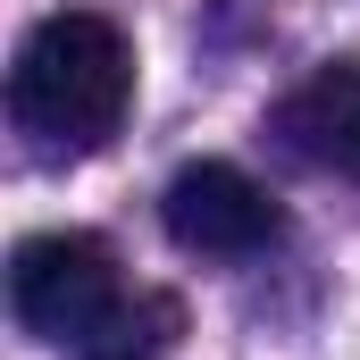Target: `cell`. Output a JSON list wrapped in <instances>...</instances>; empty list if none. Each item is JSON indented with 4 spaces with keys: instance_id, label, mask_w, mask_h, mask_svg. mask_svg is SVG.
<instances>
[{
    "instance_id": "6da1fadb",
    "label": "cell",
    "mask_w": 360,
    "mask_h": 360,
    "mask_svg": "<svg viewBox=\"0 0 360 360\" xmlns=\"http://www.w3.org/2000/svg\"><path fill=\"white\" fill-rule=\"evenodd\" d=\"M134 101V42L101 8H59L17 42L8 68V109L51 160H84L126 126Z\"/></svg>"
},
{
    "instance_id": "7a4b0ae2",
    "label": "cell",
    "mask_w": 360,
    "mask_h": 360,
    "mask_svg": "<svg viewBox=\"0 0 360 360\" xmlns=\"http://www.w3.org/2000/svg\"><path fill=\"white\" fill-rule=\"evenodd\" d=\"M8 310L34 344H92L117 310H126V285H117V252L84 235V226H51V235H25L8 252Z\"/></svg>"
},
{
    "instance_id": "3957f363",
    "label": "cell",
    "mask_w": 360,
    "mask_h": 360,
    "mask_svg": "<svg viewBox=\"0 0 360 360\" xmlns=\"http://www.w3.org/2000/svg\"><path fill=\"white\" fill-rule=\"evenodd\" d=\"M160 226L193 260H252V252H269L285 235V210L269 201V184H252L235 160H193L160 193Z\"/></svg>"
},
{
    "instance_id": "277c9868",
    "label": "cell",
    "mask_w": 360,
    "mask_h": 360,
    "mask_svg": "<svg viewBox=\"0 0 360 360\" xmlns=\"http://www.w3.org/2000/svg\"><path fill=\"white\" fill-rule=\"evenodd\" d=\"M269 134L293 151V160H310V168H327V176H352L360 184V59L310 68L302 84L276 101Z\"/></svg>"
},
{
    "instance_id": "5b68a950",
    "label": "cell",
    "mask_w": 360,
    "mask_h": 360,
    "mask_svg": "<svg viewBox=\"0 0 360 360\" xmlns=\"http://www.w3.org/2000/svg\"><path fill=\"white\" fill-rule=\"evenodd\" d=\"M168 344H176V302H126L92 344H76V360H168Z\"/></svg>"
}]
</instances>
